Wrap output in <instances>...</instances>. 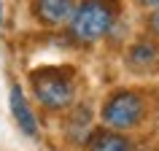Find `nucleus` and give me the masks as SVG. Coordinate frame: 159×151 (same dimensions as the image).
<instances>
[{
  "mask_svg": "<svg viewBox=\"0 0 159 151\" xmlns=\"http://www.w3.org/2000/svg\"><path fill=\"white\" fill-rule=\"evenodd\" d=\"M116 19L119 0H78L67 22V35L81 46H94L113 30Z\"/></svg>",
  "mask_w": 159,
  "mask_h": 151,
  "instance_id": "obj_1",
  "label": "nucleus"
},
{
  "mask_svg": "<svg viewBox=\"0 0 159 151\" xmlns=\"http://www.w3.org/2000/svg\"><path fill=\"white\" fill-rule=\"evenodd\" d=\"M35 100L46 111H62L75 100V81L73 76L59 70V67H43L30 76Z\"/></svg>",
  "mask_w": 159,
  "mask_h": 151,
  "instance_id": "obj_2",
  "label": "nucleus"
},
{
  "mask_svg": "<svg viewBox=\"0 0 159 151\" xmlns=\"http://www.w3.org/2000/svg\"><path fill=\"white\" fill-rule=\"evenodd\" d=\"M100 116H102V124L108 130H116V132L132 130L146 116V103L132 89H119V92H113L108 100L102 103Z\"/></svg>",
  "mask_w": 159,
  "mask_h": 151,
  "instance_id": "obj_3",
  "label": "nucleus"
},
{
  "mask_svg": "<svg viewBox=\"0 0 159 151\" xmlns=\"http://www.w3.org/2000/svg\"><path fill=\"white\" fill-rule=\"evenodd\" d=\"M78 0H30V16L41 27H62L70 22Z\"/></svg>",
  "mask_w": 159,
  "mask_h": 151,
  "instance_id": "obj_4",
  "label": "nucleus"
},
{
  "mask_svg": "<svg viewBox=\"0 0 159 151\" xmlns=\"http://www.w3.org/2000/svg\"><path fill=\"white\" fill-rule=\"evenodd\" d=\"M8 111H11V119L16 121V127L27 135V138H38V135H41L35 111L30 108V103H27V97H25V89L19 84H11V89H8Z\"/></svg>",
  "mask_w": 159,
  "mask_h": 151,
  "instance_id": "obj_5",
  "label": "nucleus"
},
{
  "mask_svg": "<svg viewBox=\"0 0 159 151\" xmlns=\"http://www.w3.org/2000/svg\"><path fill=\"white\" fill-rule=\"evenodd\" d=\"M157 62H159V46L154 41H135L127 51V65L138 73L157 67Z\"/></svg>",
  "mask_w": 159,
  "mask_h": 151,
  "instance_id": "obj_6",
  "label": "nucleus"
},
{
  "mask_svg": "<svg viewBox=\"0 0 159 151\" xmlns=\"http://www.w3.org/2000/svg\"><path fill=\"white\" fill-rule=\"evenodd\" d=\"M89 151H132V143L116 130H97L89 135Z\"/></svg>",
  "mask_w": 159,
  "mask_h": 151,
  "instance_id": "obj_7",
  "label": "nucleus"
},
{
  "mask_svg": "<svg viewBox=\"0 0 159 151\" xmlns=\"http://www.w3.org/2000/svg\"><path fill=\"white\" fill-rule=\"evenodd\" d=\"M89 119H92L89 108H75V113L67 121V135L78 143L84 140V138H89Z\"/></svg>",
  "mask_w": 159,
  "mask_h": 151,
  "instance_id": "obj_8",
  "label": "nucleus"
},
{
  "mask_svg": "<svg viewBox=\"0 0 159 151\" xmlns=\"http://www.w3.org/2000/svg\"><path fill=\"white\" fill-rule=\"evenodd\" d=\"M146 30H148L154 38H159V8H154L148 16H146Z\"/></svg>",
  "mask_w": 159,
  "mask_h": 151,
  "instance_id": "obj_9",
  "label": "nucleus"
},
{
  "mask_svg": "<svg viewBox=\"0 0 159 151\" xmlns=\"http://www.w3.org/2000/svg\"><path fill=\"white\" fill-rule=\"evenodd\" d=\"M138 6H140V8L154 11V8H159V0H138Z\"/></svg>",
  "mask_w": 159,
  "mask_h": 151,
  "instance_id": "obj_10",
  "label": "nucleus"
},
{
  "mask_svg": "<svg viewBox=\"0 0 159 151\" xmlns=\"http://www.w3.org/2000/svg\"><path fill=\"white\" fill-rule=\"evenodd\" d=\"M6 22V0H0V27Z\"/></svg>",
  "mask_w": 159,
  "mask_h": 151,
  "instance_id": "obj_11",
  "label": "nucleus"
}]
</instances>
